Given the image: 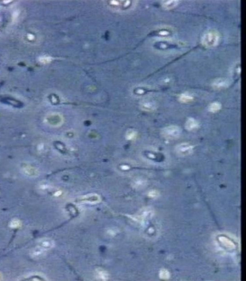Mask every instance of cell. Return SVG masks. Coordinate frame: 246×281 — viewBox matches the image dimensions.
<instances>
[{
  "mask_svg": "<svg viewBox=\"0 0 246 281\" xmlns=\"http://www.w3.org/2000/svg\"><path fill=\"white\" fill-rule=\"evenodd\" d=\"M220 35L216 30H211L205 33L203 37V45L208 48H211L217 45L219 41Z\"/></svg>",
  "mask_w": 246,
  "mask_h": 281,
  "instance_id": "obj_1",
  "label": "cell"
},
{
  "mask_svg": "<svg viewBox=\"0 0 246 281\" xmlns=\"http://www.w3.org/2000/svg\"><path fill=\"white\" fill-rule=\"evenodd\" d=\"M181 131L177 126L171 125L165 127L162 130V135L164 138L168 140L177 139L180 135Z\"/></svg>",
  "mask_w": 246,
  "mask_h": 281,
  "instance_id": "obj_2",
  "label": "cell"
},
{
  "mask_svg": "<svg viewBox=\"0 0 246 281\" xmlns=\"http://www.w3.org/2000/svg\"><path fill=\"white\" fill-rule=\"evenodd\" d=\"M46 122L53 127H59L64 122V118L59 113H53L46 118Z\"/></svg>",
  "mask_w": 246,
  "mask_h": 281,
  "instance_id": "obj_3",
  "label": "cell"
},
{
  "mask_svg": "<svg viewBox=\"0 0 246 281\" xmlns=\"http://www.w3.org/2000/svg\"><path fill=\"white\" fill-rule=\"evenodd\" d=\"M193 146L188 143H184L178 144L176 148V152L180 156H188L193 152Z\"/></svg>",
  "mask_w": 246,
  "mask_h": 281,
  "instance_id": "obj_4",
  "label": "cell"
},
{
  "mask_svg": "<svg viewBox=\"0 0 246 281\" xmlns=\"http://www.w3.org/2000/svg\"><path fill=\"white\" fill-rule=\"evenodd\" d=\"M101 201L99 195L96 194H91L79 197L77 201L79 203H87L91 204H96Z\"/></svg>",
  "mask_w": 246,
  "mask_h": 281,
  "instance_id": "obj_5",
  "label": "cell"
},
{
  "mask_svg": "<svg viewBox=\"0 0 246 281\" xmlns=\"http://www.w3.org/2000/svg\"><path fill=\"white\" fill-rule=\"evenodd\" d=\"M229 83L226 79L219 78L214 80L212 83L213 88L216 90H221L228 87Z\"/></svg>",
  "mask_w": 246,
  "mask_h": 281,
  "instance_id": "obj_6",
  "label": "cell"
},
{
  "mask_svg": "<svg viewBox=\"0 0 246 281\" xmlns=\"http://www.w3.org/2000/svg\"><path fill=\"white\" fill-rule=\"evenodd\" d=\"M186 128L188 131H193L198 127V122L193 118H189L186 123Z\"/></svg>",
  "mask_w": 246,
  "mask_h": 281,
  "instance_id": "obj_7",
  "label": "cell"
},
{
  "mask_svg": "<svg viewBox=\"0 0 246 281\" xmlns=\"http://www.w3.org/2000/svg\"><path fill=\"white\" fill-rule=\"evenodd\" d=\"M23 171L26 175L29 176H36L39 174L38 170L31 166H26L23 167Z\"/></svg>",
  "mask_w": 246,
  "mask_h": 281,
  "instance_id": "obj_8",
  "label": "cell"
},
{
  "mask_svg": "<svg viewBox=\"0 0 246 281\" xmlns=\"http://www.w3.org/2000/svg\"><path fill=\"white\" fill-rule=\"evenodd\" d=\"M178 1H162V6L165 9L170 10L178 5Z\"/></svg>",
  "mask_w": 246,
  "mask_h": 281,
  "instance_id": "obj_9",
  "label": "cell"
},
{
  "mask_svg": "<svg viewBox=\"0 0 246 281\" xmlns=\"http://www.w3.org/2000/svg\"><path fill=\"white\" fill-rule=\"evenodd\" d=\"M54 245L53 241L49 239H43L39 242V246L41 248L44 250H47V249H50L51 248L53 247Z\"/></svg>",
  "mask_w": 246,
  "mask_h": 281,
  "instance_id": "obj_10",
  "label": "cell"
},
{
  "mask_svg": "<svg viewBox=\"0 0 246 281\" xmlns=\"http://www.w3.org/2000/svg\"><path fill=\"white\" fill-rule=\"evenodd\" d=\"M96 275L99 279L104 281L107 280L109 277V275L107 271L102 269H98L96 270Z\"/></svg>",
  "mask_w": 246,
  "mask_h": 281,
  "instance_id": "obj_11",
  "label": "cell"
},
{
  "mask_svg": "<svg viewBox=\"0 0 246 281\" xmlns=\"http://www.w3.org/2000/svg\"><path fill=\"white\" fill-rule=\"evenodd\" d=\"M22 226V222L20 220L15 218L12 220L9 223V226L12 229H18Z\"/></svg>",
  "mask_w": 246,
  "mask_h": 281,
  "instance_id": "obj_12",
  "label": "cell"
},
{
  "mask_svg": "<svg viewBox=\"0 0 246 281\" xmlns=\"http://www.w3.org/2000/svg\"><path fill=\"white\" fill-rule=\"evenodd\" d=\"M221 108V105L218 102H213L209 106V110L211 112H216L220 110Z\"/></svg>",
  "mask_w": 246,
  "mask_h": 281,
  "instance_id": "obj_13",
  "label": "cell"
},
{
  "mask_svg": "<svg viewBox=\"0 0 246 281\" xmlns=\"http://www.w3.org/2000/svg\"><path fill=\"white\" fill-rule=\"evenodd\" d=\"M193 97L188 94H182L179 97V100L182 103H188L192 101Z\"/></svg>",
  "mask_w": 246,
  "mask_h": 281,
  "instance_id": "obj_14",
  "label": "cell"
},
{
  "mask_svg": "<svg viewBox=\"0 0 246 281\" xmlns=\"http://www.w3.org/2000/svg\"><path fill=\"white\" fill-rule=\"evenodd\" d=\"M220 241L222 243L224 244V246H226V247L229 248H233L234 247V245L231 241L229 240L226 238L224 237H221L220 238Z\"/></svg>",
  "mask_w": 246,
  "mask_h": 281,
  "instance_id": "obj_15",
  "label": "cell"
},
{
  "mask_svg": "<svg viewBox=\"0 0 246 281\" xmlns=\"http://www.w3.org/2000/svg\"><path fill=\"white\" fill-rule=\"evenodd\" d=\"M170 276V274L169 272L166 269H163L161 271L160 273V277L161 279L165 280L168 279Z\"/></svg>",
  "mask_w": 246,
  "mask_h": 281,
  "instance_id": "obj_16",
  "label": "cell"
},
{
  "mask_svg": "<svg viewBox=\"0 0 246 281\" xmlns=\"http://www.w3.org/2000/svg\"><path fill=\"white\" fill-rule=\"evenodd\" d=\"M143 106L144 107V109L148 111L153 110V109H155V107L153 103H145Z\"/></svg>",
  "mask_w": 246,
  "mask_h": 281,
  "instance_id": "obj_17",
  "label": "cell"
},
{
  "mask_svg": "<svg viewBox=\"0 0 246 281\" xmlns=\"http://www.w3.org/2000/svg\"><path fill=\"white\" fill-rule=\"evenodd\" d=\"M136 133L135 131H131L128 133H127V138L128 140H132L136 137Z\"/></svg>",
  "mask_w": 246,
  "mask_h": 281,
  "instance_id": "obj_18",
  "label": "cell"
},
{
  "mask_svg": "<svg viewBox=\"0 0 246 281\" xmlns=\"http://www.w3.org/2000/svg\"><path fill=\"white\" fill-rule=\"evenodd\" d=\"M158 195V192L155 190H152V191H150L149 194V197H157Z\"/></svg>",
  "mask_w": 246,
  "mask_h": 281,
  "instance_id": "obj_19",
  "label": "cell"
},
{
  "mask_svg": "<svg viewBox=\"0 0 246 281\" xmlns=\"http://www.w3.org/2000/svg\"><path fill=\"white\" fill-rule=\"evenodd\" d=\"M61 192L58 191V192H57L56 193V194H55V195H56V196H57H57H59V195H61Z\"/></svg>",
  "mask_w": 246,
  "mask_h": 281,
  "instance_id": "obj_20",
  "label": "cell"
},
{
  "mask_svg": "<svg viewBox=\"0 0 246 281\" xmlns=\"http://www.w3.org/2000/svg\"><path fill=\"white\" fill-rule=\"evenodd\" d=\"M2 275H1V274H0V280L2 279Z\"/></svg>",
  "mask_w": 246,
  "mask_h": 281,
  "instance_id": "obj_21",
  "label": "cell"
}]
</instances>
